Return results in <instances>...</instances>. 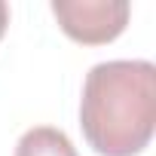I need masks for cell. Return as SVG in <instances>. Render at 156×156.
Listing matches in <instances>:
<instances>
[{
  "instance_id": "1",
  "label": "cell",
  "mask_w": 156,
  "mask_h": 156,
  "mask_svg": "<svg viewBox=\"0 0 156 156\" xmlns=\"http://www.w3.org/2000/svg\"><path fill=\"white\" fill-rule=\"evenodd\" d=\"M80 129L101 156H138L156 129V67L144 58L95 64L83 83Z\"/></svg>"
},
{
  "instance_id": "2",
  "label": "cell",
  "mask_w": 156,
  "mask_h": 156,
  "mask_svg": "<svg viewBox=\"0 0 156 156\" xmlns=\"http://www.w3.org/2000/svg\"><path fill=\"white\" fill-rule=\"evenodd\" d=\"M58 28L83 46H101L116 40L132 16L126 0H52Z\"/></svg>"
},
{
  "instance_id": "3",
  "label": "cell",
  "mask_w": 156,
  "mask_h": 156,
  "mask_svg": "<svg viewBox=\"0 0 156 156\" xmlns=\"http://www.w3.org/2000/svg\"><path fill=\"white\" fill-rule=\"evenodd\" d=\"M16 156H76V147L70 144V138L61 129L34 126L19 138Z\"/></svg>"
},
{
  "instance_id": "4",
  "label": "cell",
  "mask_w": 156,
  "mask_h": 156,
  "mask_svg": "<svg viewBox=\"0 0 156 156\" xmlns=\"http://www.w3.org/2000/svg\"><path fill=\"white\" fill-rule=\"evenodd\" d=\"M6 25H9V6L0 0V40H3V34H6Z\"/></svg>"
}]
</instances>
